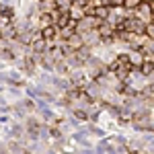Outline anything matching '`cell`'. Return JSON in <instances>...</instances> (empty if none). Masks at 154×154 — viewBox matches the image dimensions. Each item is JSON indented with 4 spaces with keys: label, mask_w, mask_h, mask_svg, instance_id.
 Returning <instances> with one entry per match:
<instances>
[{
    "label": "cell",
    "mask_w": 154,
    "mask_h": 154,
    "mask_svg": "<svg viewBox=\"0 0 154 154\" xmlns=\"http://www.w3.org/2000/svg\"><path fill=\"white\" fill-rule=\"evenodd\" d=\"M146 35L150 37V39H154V23H152V21L146 25Z\"/></svg>",
    "instance_id": "2"
},
{
    "label": "cell",
    "mask_w": 154,
    "mask_h": 154,
    "mask_svg": "<svg viewBox=\"0 0 154 154\" xmlns=\"http://www.w3.org/2000/svg\"><path fill=\"white\" fill-rule=\"evenodd\" d=\"M128 60H130V64H134V66H138V68H140L144 62H146V56H142V51H130Z\"/></svg>",
    "instance_id": "1"
}]
</instances>
